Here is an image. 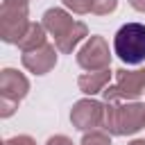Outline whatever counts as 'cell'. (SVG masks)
Here are the masks:
<instances>
[{"instance_id":"19","label":"cell","mask_w":145,"mask_h":145,"mask_svg":"<svg viewBox=\"0 0 145 145\" xmlns=\"http://www.w3.org/2000/svg\"><path fill=\"white\" fill-rule=\"evenodd\" d=\"M2 2H9V5H25V7H29V0H2Z\"/></svg>"},{"instance_id":"7","label":"cell","mask_w":145,"mask_h":145,"mask_svg":"<svg viewBox=\"0 0 145 145\" xmlns=\"http://www.w3.org/2000/svg\"><path fill=\"white\" fill-rule=\"evenodd\" d=\"M104 106L106 102H100L95 97H82L72 104L70 109V122L77 131H91V129H100L104 122Z\"/></svg>"},{"instance_id":"14","label":"cell","mask_w":145,"mask_h":145,"mask_svg":"<svg viewBox=\"0 0 145 145\" xmlns=\"http://www.w3.org/2000/svg\"><path fill=\"white\" fill-rule=\"evenodd\" d=\"M63 7L77 16H84V14H91L93 11V2L95 0H61Z\"/></svg>"},{"instance_id":"11","label":"cell","mask_w":145,"mask_h":145,"mask_svg":"<svg viewBox=\"0 0 145 145\" xmlns=\"http://www.w3.org/2000/svg\"><path fill=\"white\" fill-rule=\"evenodd\" d=\"M88 39V27H86V23H82V20H77L72 27H70V32H66L61 39H57L54 41V45H57V50L61 52V54H70L82 41H86Z\"/></svg>"},{"instance_id":"20","label":"cell","mask_w":145,"mask_h":145,"mask_svg":"<svg viewBox=\"0 0 145 145\" xmlns=\"http://www.w3.org/2000/svg\"><path fill=\"white\" fill-rule=\"evenodd\" d=\"M127 145H145V138H134V140L127 143Z\"/></svg>"},{"instance_id":"8","label":"cell","mask_w":145,"mask_h":145,"mask_svg":"<svg viewBox=\"0 0 145 145\" xmlns=\"http://www.w3.org/2000/svg\"><path fill=\"white\" fill-rule=\"evenodd\" d=\"M57 45L54 43H45L36 50H29V52H23L20 54V63L27 72L32 75H48L54 66H57Z\"/></svg>"},{"instance_id":"6","label":"cell","mask_w":145,"mask_h":145,"mask_svg":"<svg viewBox=\"0 0 145 145\" xmlns=\"http://www.w3.org/2000/svg\"><path fill=\"white\" fill-rule=\"evenodd\" d=\"M29 11L25 5H9L2 2L0 7V39L5 43H18L29 27Z\"/></svg>"},{"instance_id":"17","label":"cell","mask_w":145,"mask_h":145,"mask_svg":"<svg viewBox=\"0 0 145 145\" xmlns=\"http://www.w3.org/2000/svg\"><path fill=\"white\" fill-rule=\"evenodd\" d=\"M45 145H75L68 136H63V134H57V136H50L48 140H45Z\"/></svg>"},{"instance_id":"1","label":"cell","mask_w":145,"mask_h":145,"mask_svg":"<svg viewBox=\"0 0 145 145\" xmlns=\"http://www.w3.org/2000/svg\"><path fill=\"white\" fill-rule=\"evenodd\" d=\"M111 136H134L145 129V104L138 100L131 102H106L104 106V122Z\"/></svg>"},{"instance_id":"10","label":"cell","mask_w":145,"mask_h":145,"mask_svg":"<svg viewBox=\"0 0 145 145\" xmlns=\"http://www.w3.org/2000/svg\"><path fill=\"white\" fill-rule=\"evenodd\" d=\"M111 77H113V70H111V68L93 70V72H82V75L77 77V88H79L84 95L93 97V95H97V93H104V88L109 86Z\"/></svg>"},{"instance_id":"3","label":"cell","mask_w":145,"mask_h":145,"mask_svg":"<svg viewBox=\"0 0 145 145\" xmlns=\"http://www.w3.org/2000/svg\"><path fill=\"white\" fill-rule=\"evenodd\" d=\"M145 93V66L136 70H113V84L104 88V102H131Z\"/></svg>"},{"instance_id":"13","label":"cell","mask_w":145,"mask_h":145,"mask_svg":"<svg viewBox=\"0 0 145 145\" xmlns=\"http://www.w3.org/2000/svg\"><path fill=\"white\" fill-rule=\"evenodd\" d=\"M79 145H111V134L106 129H91V131H84Z\"/></svg>"},{"instance_id":"2","label":"cell","mask_w":145,"mask_h":145,"mask_svg":"<svg viewBox=\"0 0 145 145\" xmlns=\"http://www.w3.org/2000/svg\"><path fill=\"white\" fill-rule=\"evenodd\" d=\"M113 54L125 66H145V25H120V29L113 34Z\"/></svg>"},{"instance_id":"4","label":"cell","mask_w":145,"mask_h":145,"mask_svg":"<svg viewBox=\"0 0 145 145\" xmlns=\"http://www.w3.org/2000/svg\"><path fill=\"white\" fill-rule=\"evenodd\" d=\"M29 93V79L16 68L0 70V118H11Z\"/></svg>"},{"instance_id":"16","label":"cell","mask_w":145,"mask_h":145,"mask_svg":"<svg viewBox=\"0 0 145 145\" xmlns=\"http://www.w3.org/2000/svg\"><path fill=\"white\" fill-rule=\"evenodd\" d=\"M2 145H36V140H34L32 136H27V134H18V136L7 138Z\"/></svg>"},{"instance_id":"12","label":"cell","mask_w":145,"mask_h":145,"mask_svg":"<svg viewBox=\"0 0 145 145\" xmlns=\"http://www.w3.org/2000/svg\"><path fill=\"white\" fill-rule=\"evenodd\" d=\"M48 29L43 27V23H29V27H27V32L23 34V39L16 43L18 45V50L20 52H29V50H36V48H41V45H45L48 43Z\"/></svg>"},{"instance_id":"9","label":"cell","mask_w":145,"mask_h":145,"mask_svg":"<svg viewBox=\"0 0 145 145\" xmlns=\"http://www.w3.org/2000/svg\"><path fill=\"white\" fill-rule=\"evenodd\" d=\"M41 23H43V27L48 29V34L54 36V41H57V39H61L66 32H70V27H72L77 20L72 18V14H70L66 7H50V9H45Z\"/></svg>"},{"instance_id":"15","label":"cell","mask_w":145,"mask_h":145,"mask_svg":"<svg viewBox=\"0 0 145 145\" xmlns=\"http://www.w3.org/2000/svg\"><path fill=\"white\" fill-rule=\"evenodd\" d=\"M116 9H118V0H95L91 14H95V16H109Z\"/></svg>"},{"instance_id":"5","label":"cell","mask_w":145,"mask_h":145,"mask_svg":"<svg viewBox=\"0 0 145 145\" xmlns=\"http://www.w3.org/2000/svg\"><path fill=\"white\" fill-rule=\"evenodd\" d=\"M77 59V66L86 72H93V70H104V68H111V50H109V41L100 34H91L84 45L77 50L75 54Z\"/></svg>"},{"instance_id":"18","label":"cell","mask_w":145,"mask_h":145,"mask_svg":"<svg viewBox=\"0 0 145 145\" xmlns=\"http://www.w3.org/2000/svg\"><path fill=\"white\" fill-rule=\"evenodd\" d=\"M129 5L136 9V11H140V14H145V0H129Z\"/></svg>"}]
</instances>
